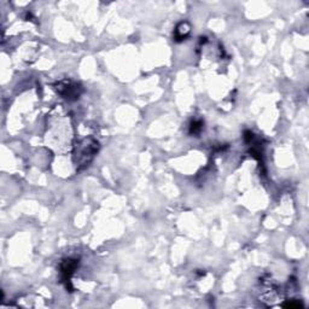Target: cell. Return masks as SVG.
<instances>
[{
    "label": "cell",
    "mask_w": 309,
    "mask_h": 309,
    "mask_svg": "<svg viewBox=\"0 0 309 309\" xmlns=\"http://www.w3.org/2000/svg\"><path fill=\"white\" fill-rule=\"evenodd\" d=\"M98 151V141L94 139H84L75 147L74 160L78 167H86Z\"/></svg>",
    "instance_id": "cell-1"
},
{
    "label": "cell",
    "mask_w": 309,
    "mask_h": 309,
    "mask_svg": "<svg viewBox=\"0 0 309 309\" xmlns=\"http://www.w3.org/2000/svg\"><path fill=\"white\" fill-rule=\"evenodd\" d=\"M57 91L59 94H62L65 99H78L80 97L81 93V87L80 85L75 84V82L70 81V80H64L61 81L57 85Z\"/></svg>",
    "instance_id": "cell-2"
},
{
    "label": "cell",
    "mask_w": 309,
    "mask_h": 309,
    "mask_svg": "<svg viewBox=\"0 0 309 309\" xmlns=\"http://www.w3.org/2000/svg\"><path fill=\"white\" fill-rule=\"evenodd\" d=\"M79 266V261L75 259H67L62 262L61 266H59V272H61V277L62 280L67 282V288L70 282V278L71 275L74 274L75 269L78 268Z\"/></svg>",
    "instance_id": "cell-3"
},
{
    "label": "cell",
    "mask_w": 309,
    "mask_h": 309,
    "mask_svg": "<svg viewBox=\"0 0 309 309\" xmlns=\"http://www.w3.org/2000/svg\"><path fill=\"white\" fill-rule=\"evenodd\" d=\"M203 130V122L200 120H193L191 124H190V134H193V136H197L202 132Z\"/></svg>",
    "instance_id": "cell-4"
},
{
    "label": "cell",
    "mask_w": 309,
    "mask_h": 309,
    "mask_svg": "<svg viewBox=\"0 0 309 309\" xmlns=\"http://www.w3.org/2000/svg\"><path fill=\"white\" fill-rule=\"evenodd\" d=\"M284 307H287V308H300V307H302V304L301 303H294V302H289V303H287V304H284Z\"/></svg>",
    "instance_id": "cell-5"
}]
</instances>
